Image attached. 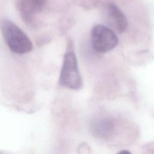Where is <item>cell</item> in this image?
Returning <instances> with one entry per match:
<instances>
[{
    "instance_id": "1",
    "label": "cell",
    "mask_w": 154,
    "mask_h": 154,
    "mask_svg": "<svg viewBox=\"0 0 154 154\" xmlns=\"http://www.w3.org/2000/svg\"><path fill=\"white\" fill-rule=\"evenodd\" d=\"M0 29L5 42L13 52L23 54L32 50V44L29 38L10 20L2 19L0 21Z\"/></svg>"
},
{
    "instance_id": "2",
    "label": "cell",
    "mask_w": 154,
    "mask_h": 154,
    "mask_svg": "<svg viewBox=\"0 0 154 154\" xmlns=\"http://www.w3.org/2000/svg\"><path fill=\"white\" fill-rule=\"evenodd\" d=\"M59 82L61 85L73 90L79 89L82 85L77 59L73 52L69 51L64 55Z\"/></svg>"
},
{
    "instance_id": "3",
    "label": "cell",
    "mask_w": 154,
    "mask_h": 154,
    "mask_svg": "<svg viewBox=\"0 0 154 154\" xmlns=\"http://www.w3.org/2000/svg\"><path fill=\"white\" fill-rule=\"evenodd\" d=\"M91 45L93 48L100 53L106 52L114 48L119 39L114 32L102 25H96L91 29Z\"/></svg>"
},
{
    "instance_id": "4",
    "label": "cell",
    "mask_w": 154,
    "mask_h": 154,
    "mask_svg": "<svg viewBox=\"0 0 154 154\" xmlns=\"http://www.w3.org/2000/svg\"><path fill=\"white\" fill-rule=\"evenodd\" d=\"M46 4V0H17L16 7L23 20L32 23L33 18L40 13Z\"/></svg>"
},
{
    "instance_id": "5",
    "label": "cell",
    "mask_w": 154,
    "mask_h": 154,
    "mask_svg": "<svg viewBox=\"0 0 154 154\" xmlns=\"http://www.w3.org/2000/svg\"><path fill=\"white\" fill-rule=\"evenodd\" d=\"M105 14L108 24L115 31L122 33L126 30L128 25L126 18L115 4L110 2L107 4Z\"/></svg>"
},
{
    "instance_id": "6",
    "label": "cell",
    "mask_w": 154,
    "mask_h": 154,
    "mask_svg": "<svg viewBox=\"0 0 154 154\" xmlns=\"http://www.w3.org/2000/svg\"><path fill=\"white\" fill-rule=\"evenodd\" d=\"M119 153H131L130 152H129L128 150H122L120 152H119Z\"/></svg>"
}]
</instances>
